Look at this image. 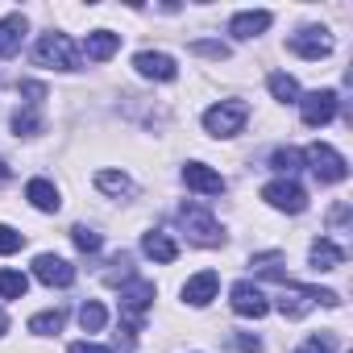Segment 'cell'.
<instances>
[{
  "instance_id": "cell-4",
  "label": "cell",
  "mask_w": 353,
  "mask_h": 353,
  "mask_svg": "<svg viewBox=\"0 0 353 353\" xmlns=\"http://www.w3.org/2000/svg\"><path fill=\"white\" fill-rule=\"evenodd\" d=\"M245 117H250V108H245L241 100H221V104H212V108L204 112V129H208L212 137H233V133H241Z\"/></svg>"
},
{
  "instance_id": "cell-31",
  "label": "cell",
  "mask_w": 353,
  "mask_h": 353,
  "mask_svg": "<svg viewBox=\"0 0 353 353\" xmlns=\"http://www.w3.org/2000/svg\"><path fill=\"white\" fill-rule=\"evenodd\" d=\"M233 345H237L241 353H262V341H258V336H250V332H237V336H233Z\"/></svg>"
},
{
  "instance_id": "cell-25",
  "label": "cell",
  "mask_w": 353,
  "mask_h": 353,
  "mask_svg": "<svg viewBox=\"0 0 353 353\" xmlns=\"http://www.w3.org/2000/svg\"><path fill=\"white\" fill-rule=\"evenodd\" d=\"M79 324H83V332H100V328L108 324V312H104V303L88 299V303L79 307Z\"/></svg>"
},
{
  "instance_id": "cell-19",
  "label": "cell",
  "mask_w": 353,
  "mask_h": 353,
  "mask_svg": "<svg viewBox=\"0 0 353 353\" xmlns=\"http://www.w3.org/2000/svg\"><path fill=\"white\" fill-rule=\"evenodd\" d=\"M307 262H312V270H336V266L345 262V250H341L336 241H328V237H320V241L312 245V254H307Z\"/></svg>"
},
{
  "instance_id": "cell-3",
  "label": "cell",
  "mask_w": 353,
  "mask_h": 353,
  "mask_svg": "<svg viewBox=\"0 0 353 353\" xmlns=\"http://www.w3.org/2000/svg\"><path fill=\"white\" fill-rule=\"evenodd\" d=\"M299 158L312 166V174H316L320 183H341L345 174H349V162H345V158H341L332 145H324V141H312V145H307Z\"/></svg>"
},
{
  "instance_id": "cell-1",
  "label": "cell",
  "mask_w": 353,
  "mask_h": 353,
  "mask_svg": "<svg viewBox=\"0 0 353 353\" xmlns=\"http://www.w3.org/2000/svg\"><path fill=\"white\" fill-rule=\"evenodd\" d=\"M336 307L341 299H336V291H320V287H295V283H287V291L279 295V312L287 316V320H299L303 312H312V307Z\"/></svg>"
},
{
  "instance_id": "cell-18",
  "label": "cell",
  "mask_w": 353,
  "mask_h": 353,
  "mask_svg": "<svg viewBox=\"0 0 353 353\" xmlns=\"http://www.w3.org/2000/svg\"><path fill=\"white\" fill-rule=\"evenodd\" d=\"M26 200H30L38 212H59V208H63V200H59V188H54L50 179H30V188H26Z\"/></svg>"
},
{
  "instance_id": "cell-5",
  "label": "cell",
  "mask_w": 353,
  "mask_h": 353,
  "mask_svg": "<svg viewBox=\"0 0 353 353\" xmlns=\"http://www.w3.org/2000/svg\"><path fill=\"white\" fill-rule=\"evenodd\" d=\"M179 221H183V229H188V237H192L196 245H221V241H225V229H221L204 208H196V204H183V208H179Z\"/></svg>"
},
{
  "instance_id": "cell-2",
  "label": "cell",
  "mask_w": 353,
  "mask_h": 353,
  "mask_svg": "<svg viewBox=\"0 0 353 353\" xmlns=\"http://www.w3.org/2000/svg\"><path fill=\"white\" fill-rule=\"evenodd\" d=\"M34 59H38V67H54V71H75L79 67V50L67 34H42L38 46H34Z\"/></svg>"
},
{
  "instance_id": "cell-36",
  "label": "cell",
  "mask_w": 353,
  "mask_h": 353,
  "mask_svg": "<svg viewBox=\"0 0 353 353\" xmlns=\"http://www.w3.org/2000/svg\"><path fill=\"white\" fill-rule=\"evenodd\" d=\"M295 353H312V349H295Z\"/></svg>"
},
{
  "instance_id": "cell-11",
  "label": "cell",
  "mask_w": 353,
  "mask_h": 353,
  "mask_svg": "<svg viewBox=\"0 0 353 353\" xmlns=\"http://www.w3.org/2000/svg\"><path fill=\"white\" fill-rule=\"evenodd\" d=\"M150 303H154V283H145V279H129V283L121 287V307H125V316H129L133 324L145 316Z\"/></svg>"
},
{
  "instance_id": "cell-32",
  "label": "cell",
  "mask_w": 353,
  "mask_h": 353,
  "mask_svg": "<svg viewBox=\"0 0 353 353\" xmlns=\"http://www.w3.org/2000/svg\"><path fill=\"white\" fill-rule=\"evenodd\" d=\"M332 345H336V336H332V332H324V336H312L303 349H312V353H328Z\"/></svg>"
},
{
  "instance_id": "cell-34",
  "label": "cell",
  "mask_w": 353,
  "mask_h": 353,
  "mask_svg": "<svg viewBox=\"0 0 353 353\" xmlns=\"http://www.w3.org/2000/svg\"><path fill=\"white\" fill-rule=\"evenodd\" d=\"M0 179H9V162L5 158H0Z\"/></svg>"
},
{
  "instance_id": "cell-13",
  "label": "cell",
  "mask_w": 353,
  "mask_h": 353,
  "mask_svg": "<svg viewBox=\"0 0 353 353\" xmlns=\"http://www.w3.org/2000/svg\"><path fill=\"white\" fill-rule=\"evenodd\" d=\"M183 183L192 192H200V196H221L225 192V179H221L212 166H204V162H188L183 166Z\"/></svg>"
},
{
  "instance_id": "cell-26",
  "label": "cell",
  "mask_w": 353,
  "mask_h": 353,
  "mask_svg": "<svg viewBox=\"0 0 353 353\" xmlns=\"http://www.w3.org/2000/svg\"><path fill=\"white\" fill-rule=\"evenodd\" d=\"M299 162H303V158H299V150H274V154H270V166H274V170H283L287 179L299 170Z\"/></svg>"
},
{
  "instance_id": "cell-12",
  "label": "cell",
  "mask_w": 353,
  "mask_h": 353,
  "mask_svg": "<svg viewBox=\"0 0 353 353\" xmlns=\"http://www.w3.org/2000/svg\"><path fill=\"white\" fill-rule=\"evenodd\" d=\"M133 67H137V75L162 79V83H170L174 75H179V63H174L170 54H162V50H141V54L133 59Z\"/></svg>"
},
{
  "instance_id": "cell-23",
  "label": "cell",
  "mask_w": 353,
  "mask_h": 353,
  "mask_svg": "<svg viewBox=\"0 0 353 353\" xmlns=\"http://www.w3.org/2000/svg\"><path fill=\"white\" fill-rule=\"evenodd\" d=\"M63 324H67V312L50 307V312H38V316L30 320V332H38V336H54V332H63Z\"/></svg>"
},
{
  "instance_id": "cell-14",
  "label": "cell",
  "mask_w": 353,
  "mask_h": 353,
  "mask_svg": "<svg viewBox=\"0 0 353 353\" xmlns=\"http://www.w3.org/2000/svg\"><path fill=\"white\" fill-rule=\"evenodd\" d=\"M270 13L266 9H250V13H237L233 21H229V34L237 38V42H250V38H258V34H266L270 30Z\"/></svg>"
},
{
  "instance_id": "cell-27",
  "label": "cell",
  "mask_w": 353,
  "mask_h": 353,
  "mask_svg": "<svg viewBox=\"0 0 353 353\" xmlns=\"http://www.w3.org/2000/svg\"><path fill=\"white\" fill-rule=\"evenodd\" d=\"M71 241H75L83 254H96V250L104 245V241H100V233H96V229H88V225H75V229H71Z\"/></svg>"
},
{
  "instance_id": "cell-30",
  "label": "cell",
  "mask_w": 353,
  "mask_h": 353,
  "mask_svg": "<svg viewBox=\"0 0 353 353\" xmlns=\"http://www.w3.org/2000/svg\"><path fill=\"white\" fill-rule=\"evenodd\" d=\"M192 50L196 54H208V59H229V46H221V42H196Z\"/></svg>"
},
{
  "instance_id": "cell-21",
  "label": "cell",
  "mask_w": 353,
  "mask_h": 353,
  "mask_svg": "<svg viewBox=\"0 0 353 353\" xmlns=\"http://www.w3.org/2000/svg\"><path fill=\"white\" fill-rule=\"evenodd\" d=\"M266 88H270V96H274V100H283V104H299V83H295V75L274 71V75L266 79Z\"/></svg>"
},
{
  "instance_id": "cell-8",
  "label": "cell",
  "mask_w": 353,
  "mask_h": 353,
  "mask_svg": "<svg viewBox=\"0 0 353 353\" xmlns=\"http://www.w3.org/2000/svg\"><path fill=\"white\" fill-rule=\"evenodd\" d=\"M229 303H233V312H237V316H245V320H262V316L270 312V299H266V295H262V287H254L250 279L233 283Z\"/></svg>"
},
{
  "instance_id": "cell-22",
  "label": "cell",
  "mask_w": 353,
  "mask_h": 353,
  "mask_svg": "<svg viewBox=\"0 0 353 353\" xmlns=\"http://www.w3.org/2000/svg\"><path fill=\"white\" fill-rule=\"evenodd\" d=\"M96 188L108 192V196H133V179L121 174V170H100L96 174Z\"/></svg>"
},
{
  "instance_id": "cell-7",
  "label": "cell",
  "mask_w": 353,
  "mask_h": 353,
  "mask_svg": "<svg viewBox=\"0 0 353 353\" xmlns=\"http://www.w3.org/2000/svg\"><path fill=\"white\" fill-rule=\"evenodd\" d=\"M299 117H303L307 129L328 125V121L336 117V92L324 88V92H307V96H299Z\"/></svg>"
},
{
  "instance_id": "cell-24",
  "label": "cell",
  "mask_w": 353,
  "mask_h": 353,
  "mask_svg": "<svg viewBox=\"0 0 353 353\" xmlns=\"http://www.w3.org/2000/svg\"><path fill=\"white\" fill-rule=\"evenodd\" d=\"M30 291V279L21 270H0V299H21Z\"/></svg>"
},
{
  "instance_id": "cell-15",
  "label": "cell",
  "mask_w": 353,
  "mask_h": 353,
  "mask_svg": "<svg viewBox=\"0 0 353 353\" xmlns=\"http://www.w3.org/2000/svg\"><path fill=\"white\" fill-rule=\"evenodd\" d=\"M216 291H221L216 270H204V274H196V279H188V283H183V299H188L192 307H208V303L216 299Z\"/></svg>"
},
{
  "instance_id": "cell-28",
  "label": "cell",
  "mask_w": 353,
  "mask_h": 353,
  "mask_svg": "<svg viewBox=\"0 0 353 353\" xmlns=\"http://www.w3.org/2000/svg\"><path fill=\"white\" fill-rule=\"evenodd\" d=\"M13 129H17V133H26V137H34V133H42V117H38L34 108H26V112H17V117H13Z\"/></svg>"
},
{
  "instance_id": "cell-16",
  "label": "cell",
  "mask_w": 353,
  "mask_h": 353,
  "mask_svg": "<svg viewBox=\"0 0 353 353\" xmlns=\"http://www.w3.org/2000/svg\"><path fill=\"white\" fill-rule=\"evenodd\" d=\"M26 17L21 13H9V17H0V59H13L26 42Z\"/></svg>"
},
{
  "instance_id": "cell-29",
  "label": "cell",
  "mask_w": 353,
  "mask_h": 353,
  "mask_svg": "<svg viewBox=\"0 0 353 353\" xmlns=\"http://www.w3.org/2000/svg\"><path fill=\"white\" fill-rule=\"evenodd\" d=\"M21 241H26V237H21L17 229L0 225V254H17V250H21Z\"/></svg>"
},
{
  "instance_id": "cell-17",
  "label": "cell",
  "mask_w": 353,
  "mask_h": 353,
  "mask_svg": "<svg viewBox=\"0 0 353 353\" xmlns=\"http://www.w3.org/2000/svg\"><path fill=\"white\" fill-rule=\"evenodd\" d=\"M117 50H121V34H112V30H96V34H88V42H83L88 63H108Z\"/></svg>"
},
{
  "instance_id": "cell-33",
  "label": "cell",
  "mask_w": 353,
  "mask_h": 353,
  "mask_svg": "<svg viewBox=\"0 0 353 353\" xmlns=\"http://www.w3.org/2000/svg\"><path fill=\"white\" fill-rule=\"evenodd\" d=\"M67 353H112V349H104V345H96V341H75Z\"/></svg>"
},
{
  "instance_id": "cell-9",
  "label": "cell",
  "mask_w": 353,
  "mask_h": 353,
  "mask_svg": "<svg viewBox=\"0 0 353 353\" xmlns=\"http://www.w3.org/2000/svg\"><path fill=\"white\" fill-rule=\"evenodd\" d=\"M34 279L46 283V287H71L75 283V266L59 254H38L34 258Z\"/></svg>"
},
{
  "instance_id": "cell-10",
  "label": "cell",
  "mask_w": 353,
  "mask_h": 353,
  "mask_svg": "<svg viewBox=\"0 0 353 353\" xmlns=\"http://www.w3.org/2000/svg\"><path fill=\"white\" fill-rule=\"evenodd\" d=\"M291 50H295L299 59H324V54H332V34H328L324 26H303V30L291 38Z\"/></svg>"
},
{
  "instance_id": "cell-20",
  "label": "cell",
  "mask_w": 353,
  "mask_h": 353,
  "mask_svg": "<svg viewBox=\"0 0 353 353\" xmlns=\"http://www.w3.org/2000/svg\"><path fill=\"white\" fill-rule=\"evenodd\" d=\"M141 250H145V254H150L154 262H174V258H179V245H174V241H170L166 233H158V229L141 237Z\"/></svg>"
},
{
  "instance_id": "cell-6",
  "label": "cell",
  "mask_w": 353,
  "mask_h": 353,
  "mask_svg": "<svg viewBox=\"0 0 353 353\" xmlns=\"http://www.w3.org/2000/svg\"><path fill=\"white\" fill-rule=\"evenodd\" d=\"M262 200L270 204V208H279V212H303L307 208V192L295 183V179H274V183H266L262 188Z\"/></svg>"
},
{
  "instance_id": "cell-35",
  "label": "cell",
  "mask_w": 353,
  "mask_h": 353,
  "mask_svg": "<svg viewBox=\"0 0 353 353\" xmlns=\"http://www.w3.org/2000/svg\"><path fill=\"white\" fill-rule=\"evenodd\" d=\"M5 328H9V320H5V312H0V332H5Z\"/></svg>"
}]
</instances>
